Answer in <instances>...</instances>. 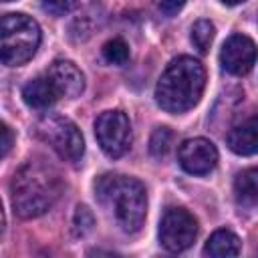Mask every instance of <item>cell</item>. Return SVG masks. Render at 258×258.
I'll list each match as a JSON object with an SVG mask.
<instances>
[{"label":"cell","instance_id":"obj_1","mask_svg":"<svg viewBox=\"0 0 258 258\" xmlns=\"http://www.w3.org/2000/svg\"><path fill=\"white\" fill-rule=\"evenodd\" d=\"M62 187L60 173L52 165L30 159L16 169L10 181L12 208L20 218H36L54 206Z\"/></svg>","mask_w":258,"mask_h":258},{"label":"cell","instance_id":"obj_2","mask_svg":"<svg viewBox=\"0 0 258 258\" xmlns=\"http://www.w3.org/2000/svg\"><path fill=\"white\" fill-rule=\"evenodd\" d=\"M95 191L99 204L109 212L123 232L133 234L141 230L147 214V194L139 179L107 173L97 179Z\"/></svg>","mask_w":258,"mask_h":258},{"label":"cell","instance_id":"obj_3","mask_svg":"<svg viewBox=\"0 0 258 258\" xmlns=\"http://www.w3.org/2000/svg\"><path fill=\"white\" fill-rule=\"evenodd\" d=\"M206 69L194 56H177L161 73L155 85V101L167 113L189 111L202 99Z\"/></svg>","mask_w":258,"mask_h":258},{"label":"cell","instance_id":"obj_4","mask_svg":"<svg viewBox=\"0 0 258 258\" xmlns=\"http://www.w3.org/2000/svg\"><path fill=\"white\" fill-rule=\"evenodd\" d=\"M0 38L2 62L6 67H18L34 56L40 44V26L22 12H8L2 16Z\"/></svg>","mask_w":258,"mask_h":258},{"label":"cell","instance_id":"obj_5","mask_svg":"<svg viewBox=\"0 0 258 258\" xmlns=\"http://www.w3.org/2000/svg\"><path fill=\"white\" fill-rule=\"evenodd\" d=\"M36 133L44 143H48L56 151V155L62 161L77 163L85 153L83 133L69 117L44 115L36 125Z\"/></svg>","mask_w":258,"mask_h":258},{"label":"cell","instance_id":"obj_6","mask_svg":"<svg viewBox=\"0 0 258 258\" xmlns=\"http://www.w3.org/2000/svg\"><path fill=\"white\" fill-rule=\"evenodd\" d=\"M95 137L109 157H121L131 147V123L123 111H105L95 121Z\"/></svg>","mask_w":258,"mask_h":258},{"label":"cell","instance_id":"obj_7","mask_svg":"<svg viewBox=\"0 0 258 258\" xmlns=\"http://www.w3.org/2000/svg\"><path fill=\"white\" fill-rule=\"evenodd\" d=\"M198 236L196 218L183 208H169L159 222V242L167 252H183Z\"/></svg>","mask_w":258,"mask_h":258},{"label":"cell","instance_id":"obj_8","mask_svg":"<svg viewBox=\"0 0 258 258\" xmlns=\"http://www.w3.org/2000/svg\"><path fill=\"white\" fill-rule=\"evenodd\" d=\"M258 56V48L254 40L246 34H232L226 38L220 50L222 69L234 77H242L252 71Z\"/></svg>","mask_w":258,"mask_h":258},{"label":"cell","instance_id":"obj_9","mask_svg":"<svg viewBox=\"0 0 258 258\" xmlns=\"http://www.w3.org/2000/svg\"><path fill=\"white\" fill-rule=\"evenodd\" d=\"M179 165L194 175H206L210 173L218 163V149L216 145L206 137H194L185 139L177 149Z\"/></svg>","mask_w":258,"mask_h":258},{"label":"cell","instance_id":"obj_10","mask_svg":"<svg viewBox=\"0 0 258 258\" xmlns=\"http://www.w3.org/2000/svg\"><path fill=\"white\" fill-rule=\"evenodd\" d=\"M46 75L50 77V81L54 83L56 91L60 93V97H69V99H75L83 93L85 89V77L81 73V69L71 62V60H64V58H58L54 60Z\"/></svg>","mask_w":258,"mask_h":258},{"label":"cell","instance_id":"obj_11","mask_svg":"<svg viewBox=\"0 0 258 258\" xmlns=\"http://www.w3.org/2000/svg\"><path fill=\"white\" fill-rule=\"evenodd\" d=\"M228 147L236 155H254L258 153V115L242 119L226 135Z\"/></svg>","mask_w":258,"mask_h":258},{"label":"cell","instance_id":"obj_12","mask_svg":"<svg viewBox=\"0 0 258 258\" xmlns=\"http://www.w3.org/2000/svg\"><path fill=\"white\" fill-rule=\"evenodd\" d=\"M58 97H60V93L56 91V87L48 75L34 77L22 87V99L32 109H48L50 105L56 103Z\"/></svg>","mask_w":258,"mask_h":258},{"label":"cell","instance_id":"obj_13","mask_svg":"<svg viewBox=\"0 0 258 258\" xmlns=\"http://www.w3.org/2000/svg\"><path fill=\"white\" fill-rule=\"evenodd\" d=\"M204 254L212 258H226V256H238L240 254V238L232 230H216L206 246Z\"/></svg>","mask_w":258,"mask_h":258},{"label":"cell","instance_id":"obj_14","mask_svg":"<svg viewBox=\"0 0 258 258\" xmlns=\"http://www.w3.org/2000/svg\"><path fill=\"white\" fill-rule=\"evenodd\" d=\"M234 194L236 202L244 208L258 206V167L244 169L234 179Z\"/></svg>","mask_w":258,"mask_h":258},{"label":"cell","instance_id":"obj_15","mask_svg":"<svg viewBox=\"0 0 258 258\" xmlns=\"http://www.w3.org/2000/svg\"><path fill=\"white\" fill-rule=\"evenodd\" d=\"M214 36H216V28H214V24H212L210 20H206V18L198 20V22L191 26V34H189L191 44H194L202 54H206V52L210 50V46H212V42H214Z\"/></svg>","mask_w":258,"mask_h":258},{"label":"cell","instance_id":"obj_16","mask_svg":"<svg viewBox=\"0 0 258 258\" xmlns=\"http://www.w3.org/2000/svg\"><path fill=\"white\" fill-rule=\"evenodd\" d=\"M171 145H173V133H171V129H167V127H157V129L151 133V139H149V153H151L153 157L161 159V157H165V155L169 153Z\"/></svg>","mask_w":258,"mask_h":258},{"label":"cell","instance_id":"obj_17","mask_svg":"<svg viewBox=\"0 0 258 258\" xmlns=\"http://www.w3.org/2000/svg\"><path fill=\"white\" fill-rule=\"evenodd\" d=\"M103 56L107 62L121 67L129 60V46L123 38H111L103 44Z\"/></svg>","mask_w":258,"mask_h":258},{"label":"cell","instance_id":"obj_18","mask_svg":"<svg viewBox=\"0 0 258 258\" xmlns=\"http://www.w3.org/2000/svg\"><path fill=\"white\" fill-rule=\"evenodd\" d=\"M73 224H75V232H77V236H85V234H89V232L93 230L95 218H93V214H91V210H89L87 206H77Z\"/></svg>","mask_w":258,"mask_h":258},{"label":"cell","instance_id":"obj_19","mask_svg":"<svg viewBox=\"0 0 258 258\" xmlns=\"http://www.w3.org/2000/svg\"><path fill=\"white\" fill-rule=\"evenodd\" d=\"M79 4V0H40V6L44 12L52 14V16H64L71 10H75Z\"/></svg>","mask_w":258,"mask_h":258},{"label":"cell","instance_id":"obj_20","mask_svg":"<svg viewBox=\"0 0 258 258\" xmlns=\"http://www.w3.org/2000/svg\"><path fill=\"white\" fill-rule=\"evenodd\" d=\"M185 0H155V6L159 12H163L165 16H173L183 8Z\"/></svg>","mask_w":258,"mask_h":258},{"label":"cell","instance_id":"obj_21","mask_svg":"<svg viewBox=\"0 0 258 258\" xmlns=\"http://www.w3.org/2000/svg\"><path fill=\"white\" fill-rule=\"evenodd\" d=\"M12 143H14V133H12V129L6 125V123H2V157H6L8 155V151H10V147H12Z\"/></svg>","mask_w":258,"mask_h":258},{"label":"cell","instance_id":"obj_22","mask_svg":"<svg viewBox=\"0 0 258 258\" xmlns=\"http://www.w3.org/2000/svg\"><path fill=\"white\" fill-rule=\"evenodd\" d=\"M222 4H226V6H236V4H240V2H244V0H220Z\"/></svg>","mask_w":258,"mask_h":258},{"label":"cell","instance_id":"obj_23","mask_svg":"<svg viewBox=\"0 0 258 258\" xmlns=\"http://www.w3.org/2000/svg\"><path fill=\"white\" fill-rule=\"evenodd\" d=\"M2 2H12V0H2Z\"/></svg>","mask_w":258,"mask_h":258}]
</instances>
